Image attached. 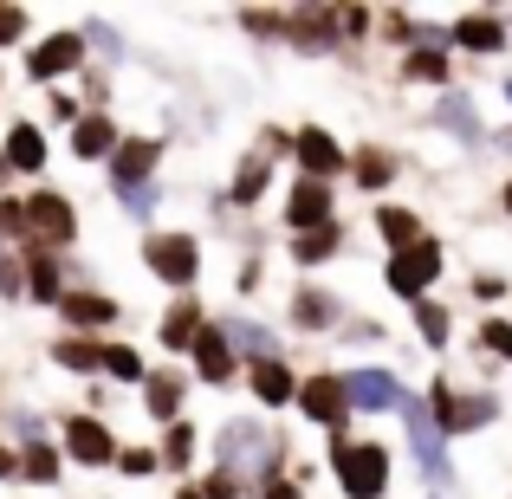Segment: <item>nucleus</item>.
<instances>
[{
    "label": "nucleus",
    "instance_id": "obj_1",
    "mask_svg": "<svg viewBox=\"0 0 512 499\" xmlns=\"http://www.w3.org/2000/svg\"><path fill=\"white\" fill-rule=\"evenodd\" d=\"M338 480H344V493L350 499H376L383 493V480H389V467H383V448H338Z\"/></svg>",
    "mask_w": 512,
    "mask_h": 499
},
{
    "label": "nucleus",
    "instance_id": "obj_2",
    "mask_svg": "<svg viewBox=\"0 0 512 499\" xmlns=\"http://www.w3.org/2000/svg\"><path fill=\"white\" fill-rule=\"evenodd\" d=\"M402 415H409V448H415V461H422V474H428V480H448V461H441V422H435V409H428V402H402Z\"/></svg>",
    "mask_w": 512,
    "mask_h": 499
},
{
    "label": "nucleus",
    "instance_id": "obj_3",
    "mask_svg": "<svg viewBox=\"0 0 512 499\" xmlns=\"http://www.w3.org/2000/svg\"><path fill=\"white\" fill-rule=\"evenodd\" d=\"M435 273H441V253L428 247V240H422V247H409V253H396V260H389V286H396L402 299H422V286H428Z\"/></svg>",
    "mask_w": 512,
    "mask_h": 499
},
{
    "label": "nucleus",
    "instance_id": "obj_4",
    "mask_svg": "<svg viewBox=\"0 0 512 499\" xmlns=\"http://www.w3.org/2000/svg\"><path fill=\"white\" fill-rule=\"evenodd\" d=\"M260 448H266L260 422H227L221 428V467L227 474H253V467H260Z\"/></svg>",
    "mask_w": 512,
    "mask_h": 499
},
{
    "label": "nucleus",
    "instance_id": "obj_5",
    "mask_svg": "<svg viewBox=\"0 0 512 499\" xmlns=\"http://www.w3.org/2000/svg\"><path fill=\"white\" fill-rule=\"evenodd\" d=\"M150 266L156 273L169 279V286H188V279H195V240L188 234H163V240H150Z\"/></svg>",
    "mask_w": 512,
    "mask_h": 499
},
{
    "label": "nucleus",
    "instance_id": "obj_6",
    "mask_svg": "<svg viewBox=\"0 0 512 499\" xmlns=\"http://www.w3.org/2000/svg\"><path fill=\"white\" fill-rule=\"evenodd\" d=\"M344 396H350V409H402L396 376H383V370H357V376H344Z\"/></svg>",
    "mask_w": 512,
    "mask_h": 499
},
{
    "label": "nucleus",
    "instance_id": "obj_7",
    "mask_svg": "<svg viewBox=\"0 0 512 499\" xmlns=\"http://www.w3.org/2000/svg\"><path fill=\"white\" fill-rule=\"evenodd\" d=\"M299 402H305V415H312V422H331V428H338L350 396H344V383H331V376H312V383L299 389Z\"/></svg>",
    "mask_w": 512,
    "mask_h": 499
},
{
    "label": "nucleus",
    "instance_id": "obj_8",
    "mask_svg": "<svg viewBox=\"0 0 512 499\" xmlns=\"http://www.w3.org/2000/svg\"><path fill=\"white\" fill-rule=\"evenodd\" d=\"M65 441H72V454H78V461H91V467H104V461H111V428H104V422H91V415L65 428Z\"/></svg>",
    "mask_w": 512,
    "mask_h": 499
},
{
    "label": "nucleus",
    "instance_id": "obj_9",
    "mask_svg": "<svg viewBox=\"0 0 512 499\" xmlns=\"http://www.w3.org/2000/svg\"><path fill=\"white\" fill-rule=\"evenodd\" d=\"M26 221L39 227L46 240H72V208H65L59 195H33V208H26Z\"/></svg>",
    "mask_w": 512,
    "mask_h": 499
},
{
    "label": "nucleus",
    "instance_id": "obj_10",
    "mask_svg": "<svg viewBox=\"0 0 512 499\" xmlns=\"http://www.w3.org/2000/svg\"><path fill=\"white\" fill-rule=\"evenodd\" d=\"M78 59H85V46H78V39H46V46L33 52V78H59V72H72Z\"/></svg>",
    "mask_w": 512,
    "mask_h": 499
},
{
    "label": "nucleus",
    "instance_id": "obj_11",
    "mask_svg": "<svg viewBox=\"0 0 512 499\" xmlns=\"http://www.w3.org/2000/svg\"><path fill=\"white\" fill-rule=\"evenodd\" d=\"M435 402H441V428H480L493 415L487 396H480V402H454V389H435Z\"/></svg>",
    "mask_w": 512,
    "mask_h": 499
},
{
    "label": "nucleus",
    "instance_id": "obj_12",
    "mask_svg": "<svg viewBox=\"0 0 512 499\" xmlns=\"http://www.w3.org/2000/svg\"><path fill=\"white\" fill-rule=\"evenodd\" d=\"M150 169H156V143H124V150H117V182L124 188H143Z\"/></svg>",
    "mask_w": 512,
    "mask_h": 499
},
{
    "label": "nucleus",
    "instance_id": "obj_13",
    "mask_svg": "<svg viewBox=\"0 0 512 499\" xmlns=\"http://www.w3.org/2000/svg\"><path fill=\"white\" fill-rule=\"evenodd\" d=\"M292 221H299V227H325L331 221V195L318 182H305L299 195H292Z\"/></svg>",
    "mask_w": 512,
    "mask_h": 499
},
{
    "label": "nucleus",
    "instance_id": "obj_14",
    "mask_svg": "<svg viewBox=\"0 0 512 499\" xmlns=\"http://www.w3.org/2000/svg\"><path fill=\"white\" fill-rule=\"evenodd\" d=\"M195 363H201V376H208V383H221V376L234 370V363H227V337L221 331H201L195 337Z\"/></svg>",
    "mask_w": 512,
    "mask_h": 499
},
{
    "label": "nucleus",
    "instance_id": "obj_15",
    "mask_svg": "<svg viewBox=\"0 0 512 499\" xmlns=\"http://www.w3.org/2000/svg\"><path fill=\"white\" fill-rule=\"evenodd\" d=\"M7 163H13V169H39V163H46V143H39L33 124H20V130L7 137Z\"/></svg>",
    "mask_w": 512,
    "mask_h": 499
},
{
    "label": "nucleus",
    "instance_id": "obj_16",
    "mask_svg": "<svg viewBox=\"0 0 512 499\" xmlns=\"http://www.w3.org/2000/svg\"><path fill=\"white\" fill-rule=\"evenodd\" d=\"M461 46L500 52V46H506V26H500V20H461Z\"/></svg>",
    "mask_w": 512,
    "mask_h": 499
},
{
    "label": "nucleus",
    "instance_id": "obj_17",
    "mask_svg": "<svg viewBox=\"0 0 512 499\" xmlns=\"http://www.w3.org/2000/svg\"><path fill=\"white\" fill-rule=\"evenodd\" d=\"M227 331H234V344H247L260 363H279V344H273V331H266V325H247V318H240V325H227Z\"/></svg>",
    "mask_w": 512,
    "mask_h": 499
},
{
    "label": "nucleus",
    "instance_id": "obj_18",
    "mask_svg": "<svg viewBox=\"0 0 512 499\" xmlns=\"http://www.w3.org/2000/svg\"><path fill=\"white\" fill-rule=\"evenodd\" d=\"M299 156H305V169H318V175L338 169V150H331L325 130H305V137H299Z\"/></svg>",
    "mask_w": 512,
    "mask_h": 499
},
{
    "label": "nucleus",
    "instance_id": "obj_19",
    "mask_svg": "<svg viewBox=\"0 0 512 499\" xmlns=\"http://www.w3.org/2000/svg\"><path fill=\"white\" fill-rule=\"evenodd\" d=\"M52 357H59L65 370H98V363L111 357V350H98V344H85V337H72V344H59Z\"/></svg>",
    "mask_w": 512,
    "mask_h": 499
},
{
    "label": "nucleus",
    "instance_id": "obj_20",
    "mask_svg": "<svg viewBox=\"0 0 512 499\" xmlns=\"http://www.w3.org/2000/svg\"><path fill=\"white\" fill-rule=\"evenodd\" d=\"M253 389H260L266 402H286V396H292V376H286V363H260V370H253Z\"/></svg>",
    "mask_w": 512,
    "mask_h": 499
},
{
    "label": "nucleus",
    "instance_id": "obj_21",
    "mask_svg": "<svg viewBox=\"0 0 512 499\" xmlns=\"http://www.w3.org/2000/svg\"><path fill=\"white\" fill-rule=\"evenodd\" d=\"M111 312H117V305L91 299V292H78V299H65V318H72V325H104Z\"/></svg>",
    "mask_w": 512,
    "mask_h": 499
},
{
    "label": "nucleus",
    "instance_id": "obj_22",
    "mask_svg": "<svg viewBox=\"0 0 512 499\" xmlns=\"http://www.w3.org/2000/svg\"><path fill=\"white\" fill-rule=\"evenodd\" d=\"M111 124H104V117H85V124H78V156H104L111 150Z\"/></svg>",
    "mask_w": 512,
    "mask_h": 499
},
{
    "label": "nucleus",
    "instance_id": "obj_23",
    "mask_svg": "<svg viewBox=\"0 0 512 499\" xmlns=\"http://www.w3.org/2000/svg\"><path fill=\"white\" fill-rule=\"evenodd\" d=\"M266 188V156H247V163H240V182H234V201H253Z\"/></svg>",
    "mask_w": 512,
    "mask_h": 499
},
{
    "label": "nucleus",
    "instance_id": "obj_24",
    "mask_svg": "<svg viewBox=\"0 0 512 499\" xmlns=\"http://www.w3.org/2000/svg\"><path fill=\"white\" fill-rule=\"evenodd\" d=\"M163 337H169V344H195V337H201V312H195V305H182V312L163 325Z\"/></svg>",
    "mask_w": 512,
    "mask_h": 499
},
{
    "label": "nucleus",
    "instance_id": "obj_25",
    "mask_svg": "<svg viewBox=\"0 0 512 499\" xmlns=\"http://www.w3.org/2000/svg\"><path fill=\"white\" fill-rule=\"evenodd\" d=\"M415 325H422L428 344H448V312H441V305H422V299H415Z\"/></svg>",
    "mask_w": 512,
    "mask_h": 499
},
{
    "label": "nucleus",
    "instance_id": "obj_26",
    "mask_svg": "<svg viewBox=\"0 0 512 499\" xmlns=\"http://www.w3.org/2000/svg\"><path fill=\"white\" fill-rule=\"evenodd\" d=\"M175 396H182V383H175V376H150V409L156 415H175Z\"/></svg>",
    "mask_w": 512,
    "mask_h": 499
},
{
    "label": "nucleus",
    "instance_id": "obj_27",
    "mask_svg": "<svg viewBox=\"0 0 512 499\" xmlns=\"http://www.w3.org/2000/svg\"><path fill=\"white\" fill-rule=\"evenodd\" d=\"M441 124H448L454 137H480V117L467 111V104H441Z\"/></svg>",
    "mask_w": 512,
    "mask_h": 499
},
{
    "label": "nucleus",
    "instance_id": "obj_28",
    "mask_svg": "<svg viewBox=\"0 0 512 499\" xmlns=\"http://www.w3.org/2000/svg\"><path fill=\"white\" fill-rule=\"evenodd\" d=\"M292 318H299V325H331V299H318V292H305V299L292 305Z\"/></svg>",
    "mask_w": 512,
    "mask_h": 499
},
{
    "label": "nucleus",
    "instance_id": "obj_29",
    "mask_svg": "<svg viewBox=\"0 0 512 499\" xmlns=\"http://www.w3.org/2000/svg\"><path fill=\"white\" fill-rule=\"evenodd\" d=\"M33 292H39V299H52V292H59V266H52L46 253H33Z\"/></svg>",
    "mask_w": 512,
    "mask_h": 499
},
{
    "label": "nucleus",
    "instance_id": "obj_30",
    "mask_svg": "<svg viewBox=\"0 0 512 499\" xmlns=\"http://www.w3.org/2000/svg\"><path fill=\"white\" fill-rule=\"evenodd\" d=\"M383 234L396 240V247H409V240H415V221H409L402 208H383Z\"/></svg>",
    "mask_w": 512,
    "mask_h": 499
},
{
    "label": "nucleus",
    "instance_id": "obj_31",
    "mask_svg": "<svg viewBox=\"0 0 512 499\" xmlns=\"http://www.w3.org/2000/svg\"><path fill=\"white\" fill-rule=\"evenodd\" d=\"M480 344H487L493 357H512V325H500V318H493V325H480Z\"/></svg>",
    "mask_w": 512,
    "mask_h": 499
},
{
    "label": "nucleus",
    "instance_id": "obj_32",
    "mask_svg": "<svg viewBox=\"0 0 512 499\" xmlns=\"http://www.w3.org/2000/svg\"><path fill=\"white\" fill-rule=\"evenodd\" d=\"M104 363H111V376H124V383H137V376H143V357H137V350H111Z\"/></svg>",
    "mask_w": 512,
    "mask_h": 499
},
{
    "label": "nucleus",
    "instance_id": "obj_33",
    "mask_svg": "<svg viewBox=\"0 0 512 499\" xmlns=\"http://www.w3.org/2000/svg\"><path fill=\"white\" fill-rule=\"evenodd\" d=\"M325 253H331V227H318V234L299 240V260H325Z\"/></svg>",
    "mask_w": 512,
    "mask_h": 499
},
{
    "label": "nucleus",
    "instance_id": "obj_34",
    "mask_svg": "<svg viewBox=\"0 0 512 499\" xmlns=\"http://www.w3.org/2000/svg\"><path fill=\"white\" fill-rule=\"evenodd\" d=\"M409 72H415V78H441L448 65H441V52H415V59H409Z\"/></svg>",
    "mask_w": 512,
    "mask_h": 499
},
{
    "label": "nucleus",
    "instance_id": "obj_35",
    "mask_svg": "<svg viewBox=\"0 0 512 499\" xmlns=\"http://www.w3.org/2000/svg\"><path fill=\"white\" fill-rule=\"evenodd\" d=\"M52 467H59V461H52L46 448H33V454H26V474H33V480H52Z\"/></svg>",
    "mask_w": 512,
    "mask_h": 499
},
{
    "label": "nucleus",
    "instance_id": "obj_36",
    "mask_svg": "<svg viewBox=\"0 0 512 499\" xmlns=\"http://www.w3.org/2000/svg\"><path fill=\"white\" fill-rule=\"evenodd\" d=\"M357 175H363V182H389V156H363Z\"/></svg>",
    "mask_w": 512,
    "mask_h": 499
},
{
    "label": "nucleus",
    "instance_id": "obj_37",
    "mask_svg": "<svg viewBox=\"0 0 512 499\" xmlns=\"http://www.w3.org/2000/svg\"><path fill=\"white\" fill-rule=\"evenodd\" d=\"M20 26H26V13H20V7H0V46H7Z\"/></svg>",
    "mask_w": 512,
    "mask_h": 499
},
{
    "label": "nucleus",
    "instance_id": "obj_38",
    "mask_svg": "<svg viewBox=\"0 0 512 499\" xmlns=\"http://www.w3.org/2000/svg\"><path fill=\"white\" fill-rule=\"evenodd\" d=\"M188 448H195V435H188V428H175V435H169V467L188 461Z\"/></svg>",
    "mask_w": 512,
    "mask_h": 499
},
{
    "label": "nucleus",
    "instance_id": "obj_39",
    "mask_svg": "<svg viewBox=\"0 0 512 499\" xmlns=\"http://www.w3.org/2000/svg\"><path fill=\"white\" fill-rule=\"evenodd\" d=\"M124 195H130V201H124V208H130V214H150V201H156V195H150V188H124Z\"/></svg>",
    "mask_w": 512,
    "mask_h": 499
},
{
    "label": "nucleus",
    "instance_id": "obj_40",
    "mask_svg": "<svg viewBox=\"0 0 512 499\" xmlns=\"http://www.w3.org/2000/svg\"><path fill=\"white\" fill-rule=\"evenodd\" d=\"M0 227H7V234H20V227H26V208H13V201H7V208H0Z\"/></svg>",
    "mask_w": 512,
    "mask_h": 499
},
{
    "label": "nucleus",
    "instance_id": "obj_41",
    "mask_svg": "<svg viewBox=\"0 0 512 499\" xmlns=\"http://www.w3.org/2000/svg\"><path fill=\"white\" fill-rule=\"evenodd\" d=\"M273 499H299V493H292V487H273Z\"/></svg>",
    "mask_w": 512,
    "mask_h": 499
},
{
    "label": "nucleus",
    "instance_id": "obj_42",
    "mask_svg": "<svg viewBox=\"0 0 512 499\" xmlns=\"http://www.w3.org/2000/svg\"><path fill=\"white\" fill-rule=\"evenodd\" d=\"M506 208H512V188H506Z\"/></svg>",
    "mask_w": 512,
    "mask_h": 499
},
{
    "label": "nucleus",
    "instance_id": "obj_43",
    "mask_svg": "<svg viewBox=\"0 0 512 499\" xmlns=\"http://www.w3.org/2000/svg\"><path fill=\"white\" fill-rule=\"evenodd\" d=\"M182 499H201V493H182Z\"/></svg>",
    "mask_w": 512,
    "mask_h": 499
},
{
    "label": "nucleus",
    "instance_id": "obj_44",
    "mask_svg": "<svg viewBox=\"0 0 512 499\" xmlns=\"http://www.w3.org/2000/svg\"><path fill=\"white\" fill-rule=\"evenodd\" d=\"M506 98H512V85H506Z\"/></svg>",
    "mask_w": 512,
    "mask_h": 499
}]
</instances>
